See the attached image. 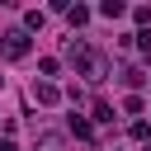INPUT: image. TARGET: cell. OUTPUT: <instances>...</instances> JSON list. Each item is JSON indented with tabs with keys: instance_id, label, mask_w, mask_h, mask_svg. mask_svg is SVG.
Masks as SVG:
<instances>
[{
	"instance_id": "obj_1",
	"label": "cell",
	"mask_w": 151,
	"mask_h": 151,
	"mask_svg": "<svg viewBox=\"0 0 151 151\" xmlns=\"http://www.w3.org/2000/svg\"><path fill=\"white\" fill-rule=\"evenodd\" d=\"M66 57L76 61V76H85L90 85H99V80L109 76V57H104L99 47H90L85 38H71V42H66Z\"/></svg>"
},
{
	"instance_id": "obj_2",
	"label": "cell",
	"mask_w": 151,
	"mask_h": 151,
	"mask_svg": "<svg viewBox=\"0 0 151 151\" xmlns=\"http://www.w3.org/2000/svg\"><path fill=\"white\" fill-rule=\"evenodd\" d=\"M28 28H9V33H0V52L9 57V61H19V57H28Z\"/></svg>"
},
{
	"instance_id": "obj_3",
	"label": "cell",
	"mask_w": 151,
	"mask_h": 151,
	"mask_svg": "<svg viewBox=\"0 0 151 151\" xmlns=\"http://www.w3.org/2000/svg\"><path fill=\"white\" fill-rule=\"evenodd\" d=\"M33 99H38V104H57V99H61V90H57L52 80H38V85H33Z\"/></svg>"
},
{
	"instance_id": "obj_4",
	"label": "cell",
	"mask_w": 151,
	"mask_h": 151,
	"mask_svg": "<svg viewBox=\"0 0 151 151\" xmlns=\"http://www.w3.org/2000/svg\"><path fill=\"white\" fill-rule=\"evenodd\" d=\"M66 127H71L76 137H94V123H90V118H80V113H71V123H66Z\"/></svg>"
},
{
	"instance_id": "obj_5",
	"label": "cell",
	"mask_w": 151,
	"mask_h": 151,
	"mask_svg": "<svg viewBox=\"0 0 151 151\" xmlns=\"http://www.w3.org/2000/svg\"><path fill=\"white\" fill-rule=\"evenodd\" d=\"M99 14H104V19H123V14H127V5H123V0H104V5H99Z\"/></svg>"
},
{
	"instance_id": "obj_6",
	"label": "cell",
	"mask_w": 151,
	"mask_h": 151,
	"mask_svg": "<svg viewBox=\"0 0 151 151\" xmlns=\"http://www.w3.org/2000/svg\"><path fill=\"white\" fill-rule=\"evenodd\" d=\"M66 19H71V28H80V24L90 19V9H85V5H71V9H66Z\"/></svg>"
},
{
	"instance_id": "obj_7",
	"label": "cell",
	"mask_w": 151,
	"mask_h": 151,
	"mask_svg": "<svg viewBox=\"0 0 151 151\" xmlns=\"http://www.w3.org/2000/svg\"><path fill=\"white\" fill-rule=\"evenodd\" d=\"M142 80H146V76H142V71H137V66H127V71H123V85H132V90H137V85H142Z\"/></svg>"
},
{
	"instance_id": "obj_8",
	"label": "cell",
	"mask_w": 151,
	"mask_h": 151,
	"mask_svg": "<svg viewBox=\"0 0 151 151\" xmlns=\"http://www.w3.org/2000/svg\"><path fill=\"white\" fill-rule=\"evenodd\" d=\"M38 151H61V137H57V132H47V137L38 142Z\"/></svg>"
},
{
	"instance_id": "obj_9",
	"label": "cell",
	"mask_w": 151,
	"mask_h": 151,
	"mask_svg": "<svg viewBox=\"0 0 151 151\" xmlns=\"http://www.w3.org/2000/svg\"><path fill=\"white\" fill-rule=\"evenodd\" d=\"M132 38H137V47H142V52L151 57V28H142V33H132Z\"/></svg>"
},
{
	"instance_id": "obj_10",
	"label": "cell",
	"mask_w": 151,
	"mask_h": 151,
	"mask_svg": "<svg viewBox=\"0 0 151 151\" xmlns=\"http://www.w3.org/2000/svg\"><path fill=\"white\" fill-rule=\"evenodd\" d=\"M0 151H19V146H14V142H0Z\"/></svg>"
}]
</instances>
